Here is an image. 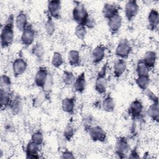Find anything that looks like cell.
I'll return each instance as SVG.
<instances>
[{
    "label": "cell",
    "instance_id": "cell-1",
    "mask_svg": "<svg viewBox=\"0 0 159 159\" xmlns=\"http://www.w3.org/2000/svg\"><path fill=\"white\" fill-rule=\"evenodd\" d=\"M14 17L12 14L9 16L1 29V45L2 48L9 47L13 42L14 37Z\"/></svg>",
    "mask_w": 159,
    "mask_h": 159
},
{
    "label": "cell",
    "instance_id": "cell-2",
    "mask_svg": "<svg viewBox=\"0 0 159 159\" xmlns=\"http://www.w3.org/2000/svg\"><path fill=\"white\" fill-rule=\"evenodd\" d=\"M72 17L73 20L76 22L78 25L85 26L90 16L84 6L78 2L73 9Z\"/></svg>",
    "mask_w": 159,
    "mask_h": 159
},
{
    "label": "cell",
    "instance_id": "cell-3",
    "mask_svg": "<svg viewBox=\"0 0 159 159\" xmlns=\"http://www.w3.org/2000/svg\"><path fill=\"white\" fill-rule=\"evenodd\" d=\"M107 62H106L102 67L99 72L95 81L94 89L99 94H104L106 92L107 86V80L106 77Z\"/></svg>",
    "mask_w": 159,
    "mask_h": 159
},
{
    "label": "cell",
    "instance_id": "cell-4",
    "mask_svg": "<svg viewBox=\"0 0 159 159\" xmlns=\"http://www.w3.org/2000/svg\"><path fill=\"white\" fill-rule=\"evenodd\" d=\"M132 51V47L126 39H122L118 43L116 48L115 54L120 58H127Z\"/></svg>",
    "mask_w": 159,
    "mask_h": 159
},
{
    "label": "cell",
    "instance_id": "cell-5",
    "mask_svg": "<svg viewBox=\"0 0 159 159\" xmlns=\"http://www.w3.org/2000/svg\"><path fill=\"white\" fill-rule=\"evenodd\" d=\"M129 151V145L127 139L124 137H119L116 143L115 152L118 157L124 158L127 157Z\"/></svg>",
    "mask_w": 159,
    "mask_h": 159
},
{
    "label": "cell",
    "instance_id": "cell-6",
    "mask_svg": "<svg viewBox=\"0 0 159 159\" xmlns=\"http://www.w3.org/2000/svg\"><path fill=\"white\" fill-rule=\"evenodd\" d=\"M35 32L32 24H29L27 27L22 31L20 40L22 44L27 47L32 45L35 40Z\"/></svg>",
    "mask_w": 159,
    "mask_h": 159
},
{
    "label": "cell",
    "instance_id": "cell-7",
    "mask_svg": "<svg viewBox=\"0 0 159 159\" xmlns=\"http://www.w3.org/2000/svg\"><path fill=\"white\" fill-rule=\"evenodd\" d=\"M88 133L90 138L94 142H104L106 140V132L99 125L90 127L88 130Z\"/></svg>",
    "mask_w": 159,
    "mask_h": 159
},
{
    "label": "cell",
    "instance_id": "cell-8",
    "mask_svg": "<svg viewBox=\"0 0 159 159\" xmlns=\"http://www.w3.org/2000/svg\"><path fill=\"white\" fill-rule=\"evenodd\" d=\"M139 9L137 2L135 0L129 1L125 6V16L126 19L130 21L137 16Z\"/></svg>",
    "mask_w": 159,
    "mask_h": 159
},
{
    "label": "cell",
    "instance_id": "cell-9",
    "mask_svg": "<svg viewBox=\"0 0 159 159\" xmlns=\"http://www.w3.org/2000/svg\"><path fill=\"white\" fill-rule=\"evenodd\" d=\"M12 71L15 77H18L22 75L26 70L27 63L22 58H17L12 63Z\"/></svg>",
    "mask_w": 159,
    "mask_h": 159
},
{
    "label": "cell",
    "instance_id": "cell-10",
    "mask_svg": "<svg viewBox=\"0 0 159 159\" xmlns=\"http://www.w3.org/2000/svg\"><path fill=\"white\" fill-rule=\"evenodd\" d=\"M48 14L53 19H58L60 16L61 1L59 0H52L48 2Z\"/></svg>",
    "mask_w": 159,
    "mask_h": 159
},
{
    "label": "cell",
    "instance_id": "cell-11",
    "mask_svg": "<svg viewBox=\"0 0 159 159\" xmlns=\"http://www.w3.org/2000/svg\"><path fill=\"white\" fill-rule=\"evenodd\" d=\"M143 109V106L142 102L139 99H135L132 102L129 106V114L132 119H137L142 114Z\"/></svg>",
    "mask_w": 159,
    "mask_h": 159
},
{
    "label": "cell",
    "instance_id": "cell-12",
    "mask_svg": "<svg viewBox=\"0 0 159 159\" xmlns=\"http://www.w3.org/2000/svg\"><path fill=\"white\" fill-rule=\"evenodd\" d=\"M48 71L46 67L40 66L35 76V84L37 86L42 89L48 75Z\"/></svg>",
    "mask_w": 159,
    "mask_h": 159
},
{
    "label": "cell",
    "instance_id": "cell-13",
    "mask_svg": "<svg viewBox=\"0 0 159 159\" xmlns=\"http://www.w3.org/2000/svg\"><path fill=\"white\" fill-rule=\"evenodd\" d=\"M122 17L119 14H117L107 20V25L109 29L112 34H116L122 25Z\"/></svg>",
    "mask_w": 159,
    "mask_h": 159
},
{
    "label": "cell",
    "instance_id": "cell-14",
    "mask_svg": "<svg viewBox=\"0 0 159 159\" xmlns=\"http://www.w3.org/2000/svg\"><path fill=\"white\" fill-rule=\"evenodd\" d=\"M159 23V13L155 9L150 10L148 15V29L151 30H155L158 28Z\"/></svg>",
    "mask_w": 159,
    "mask_h": 159
},
{
    "label": "cell",
    "instance_id": "cell-15",
    "mask_svg": "<svg viewBox=\"0 0 159 159\" xmlns=\"http://www.w3.org/2000/svg\"><path fill=\"white\" fill-rule=\"evenodd\" d=\"M106 47L103 45L96 46L93 50L91 53L92 60L93 63L98 64L100 63L105 57Z\"/></svg>",
    "mask_w": 159,
    "mask_h": 159
},
{
    "label": "cell",
    "instance_id": "cell-16",
    "mask_svg": "<svg viewBox=\"0 0 159 159\" xmlns=\"http://www.w3.org/2000/svg\"><path fill=\"white\" fill-rule=\"evenodd\" d=\"M39 145L33 142L32 141L29 142L25 148L26 158L29 159H35L39 158V152L40 150Z\"/></svg>",
    "mask_w": 159,
    "mask_h": 159
},
{
    "label": "cell",
    "instance_id": "cell-17",
    "mask_svg": "<svg viewBox=\"0 0 159 159\" xmlns=\"http://www.w3.org/2000/svg\"><path fill=\"white\" fill-rule=\"evenodd\" d=\"M119 8L117 5L109 3L104 4L102 10L103 16L107 20L114 16L119 14Z\"/></svg>",
    "mask_w": 159,
    "mask_h": 159
},
{
    "label": "cell",
    "instance_id": "cell-18",
    "mask_svg": "<svg viewBox=\"0 0 159 159\" xmlns=\"http://www.w3.org/2000/svg\"><path fill=\"white\" fill-rule=\"evenodd\" d=\"M127 68L126 61L124 59L119 58L115 61L113 66V74L115 78H120L125 72Z\"/></svg>",
    "mask_w": 159,
    "mask_h": 159
},
{
    "label": "cell",
    "instance_id": "cell-19",
    "mask_svg": "<svg viewBox=\"0 0 159 159\" xmlns=\"http://www.w3.org/2000/svg\"><path fill=\"white\" fill-rule=\"evenodd\" d=\"M86 81L84 72H82L77 78H76L73 84V89L76 92L82 93L86 89Z\"/></svg>",
    "mask_w": 159,
    "mask_h": 159
},
{
    "label": "cell",
    "instance_id": "cell-20",
    "mask_svg": "<svg viewBox=\"0 0 159 159\" xmlns=\"http://www.w3.org/2000/svg\"><path fill=\"white\" fill-rule=\"evenodd\" d=\"M22 102L21 97L17 94L12 97L9 106V107L10 108L12 114L14 115H16L19 114L22 110Z\"/></svg>",
    "mask_w": 159,
    "mask_h": 159
},
{
    "label": "cell",
    "instance_id": "cell-21",
    "mask_svg": "<svg viewBox=\"0 0 159 159\" xmlns=\"http://www.w3.org/2000/svg\"><path fill=\"white\" fill-rule=\"evenodd\" d=\"M76 99L75 97L66 98L62 100L61 108L62 110L69 114H72L74 112Z\"/></svg>",
    "mask_w": 159,
    "mask_h": 159
},
{
    "label": "cell",
    "instance_id": "cell-22",
    "mask_svg": "<svg viewBox=\"0 0 159 159\" xmlns=\"http://www.w3.org/2000/svg\"><path fill=\"white\" fill-rule=\"evenodd\" d=\"M16 26L19 31H23L28 25L27 17L24 11H20L16 16L15 19Z\"/></svg>",
    "mask_w": 159,
    "mask_h": 159
},
{
    "label": "cell",
    "instance_id": "cell-23",
    "mask_svg": "<svg viewBox=\"0 0 159 159\" xmlns=\"http://www.w3.org/2000/svg\"><path fill=\"white\" fill-rule=\"evenodd\" d=\"M12 98L11 91H6L2 89H0V102L2 110H4L9 107Z\"/></svg>",
    "mask_w": 159,
    "mask_h": 159
},
{
    "label": "cell",
    "instance_id": "cell-24",
    "mask_svg": "<svg viewBox=\"0 0 159 159\" xmlns=\"http://www.w3.org/2000/svg\"><path fill=\"white\" fill-rule=\"evenodd\" d=\"M48 93L44 91H40L32 100V105L34 107H40L48 98Z\"/></svg>",
    "mask_w": 159,
    "mask_h": 159
},
{
    "label": "cell",
    "instance_id": "cell-25",
    "mask_svg": "<svg viewBox=\"0 0 159 159\" xmlns=\"http://www.w3.org/2000/svg\"><path fill=\"white\" fill-rule=\"evenodd\" d=\"M68 60L70 66H78L80 65V52L75 50H71L68 55Z\"/></svg>",
    "mask_w": 159,
    "mask_h": 159
},
{
    "label": "cell",
    "instance_id": "cell-26",
    "mask_svg": "<svg viewBox=\"0 0 159 159\" xmlns=\"http://www.w3.org/2000/svg\"><path fill=\"white\" fill-rule=\"evenodd\" d=\"M142 60L150 69L155 65L157 61V53L154 51H148L145 53Z\"/></svg>",
    "mask_w": 159,
    "mask_h": 159
},
{
    "label": "cell",
    "instance_id": "cell-27",
    "mask_svg": "<svg viewBox=\"0 0 159 159\" xmlns=\"http://www.w3.org/2000/svg\"><path fill=\"white\" fill-rule=\"evenodd\" d=\"M147 113L148 116L153 120L158 122L159 119V108L158 102H153L148 108Z\"/></svg>",
    "mask_w": 159,
    "mask_h": 159
},
{
    "label": "cell",
    "instance_id": "cell-28",
    "mask_svg": "<svg viewBox=\"0 0 159 159\" xmlns=\"http://www.w3.org/2000/svg\"><path fill=\"white\" fill-rule=\"evenodd\" d=\"M102 107L103 110L106 112H111L114 111L115 108V102L110 94H108L104 99L102 102Z\"/></svg>",
    "mask_w": 159,
    "mask_h": 159
},
{
    "label": "cell",
    "instance_id": "cell-29",
    "mask_svg": "<svg viewBox=\"0 0 159 159\" xmlns=\"http://www.w3.org/2000/svg\"><path fill=\"white\" fill-rule=\"evenodd\" d=\"M31 52L32 54L34 55L39 60H42L45 54V50L42 43L40 42H37L32 47Z\"/></svg>",
    "mask_w": 159,
    "mask_h": 159
},
{
    "label": "cell",
    "instance_id": "cell-30",
    "mask_svg": "<svg viewBox=\"0 0 159 159\" xmlns=\"http://www.w3.org/2000/svg\"><path fill=\"white\" fill-rule=\"evenodd\" d=\"M150 83V79L149 75L137 76V78L135 80L136 84L142 91H144L145 89L148 88Z\"/></svg>",
    "mask_w": 159,
    "mask_h": 159
},
{
    "label": "cell",
    "instance_id": "cell-31",
    "mask_svg": "<svg viewBox=\"0 0 159 159\" xmlns=\"http://www.w3.org/2000/svg\"><path fill=\"white\" fill-rule=\"evenodd\" d=\"M149 71L150 68L145 63L143 60H140L137 62L136 66V73L137 76L149 75Z\"/></svg>",
    "mask_w": 159,
    "mask_h": 159
},
{
    "label": "cell",
    "instance_id": "cell-32",
    "mask_svg": "<svg viewBox=\"0 0 159 159\" xmlns=\"http://www.w3.org/2000/svg\"><path fill=\"white\" fill-rule=\"evenodd\" d=\"M45 30L48 36H52L55 30V22L53 18L47 14V19L45 23Z\"/></svg>",
    "mask_w": 159,
    "mask_h": 159
},
{
    "label": "cell",
    "instance_id": "cell-33",
    "mask_svg": "<svg viewBox=\"0 0 159 159\" xmlns=\"http://www.w3.org/2000/svg\"><path fill=\"white\" fill-rule=\"evenodd\" d=\"M51 63L52 66L55 68H59L64 63L62 55L60 52H54L52 58Z\"/></svg>",
    "mask_w": 159,
    "mask_h": 159
},
{
    "label": "cell",
    "instance_id": "cell-34",
    "mask_svg": "<svg viewBox=\"0 0 159 159\" xmlns=\"http://www.w3.org/2000/svg\"><path fill=\"white\" fill-rule=\"evenodd\" d=\"M76 78L74 74L70 71H65L62 74V80L66 85L73 84Z\"/></svg>",
    "mask_w": 159,
    "mask_h": 159
},
{
    "label": "cell",
    "instance_id": "cell-35",
    "mask_svg": "<svg viewBox=\"0 0 159 159\" xmlns=\"http://www.w3.org/2000/svg\"><path fill=\"white\" fill-rule=\"evenodd\" d=\"M1 89L6 91H11V80L9 76L6 75H2L1 76Z\"/></svg>",
    "mask_w": 159,
    "mask_h": 159
},
{
    "label": "cell",
    "instance_id": "cell-36",
    "mask_svg": "<svg viewBox=\"0 0 159 159\" xmlns=\"http://www.w3.org/2000/svg\"><path fill=\"white\" fill-rule=\"evenodd\" d=\"M87 31L86 27L82 25H77L75 29V34L76 37L81 40H83L86 37Z\"/></svg>",
    "mask_w": 159,
    "mask_h": 159
},
{
    "label": "cell",
    "instance_id": "cell-37",
    "mask_svg": "<svg viewBox=\"0 0 159 159\" xmlns=\"http://www.w3.org/2000/svg\"><path fill=\"white\" fill-rule=\"evenodd\" d=\"M31 141L39 145H42L43 142V135L42 132L40 130H37L32 135Z\"/></svg>",
    "mask_w": 159,
    "mask_h": 159
},
{
    "label": "cell",
    "instance_id": "cell-38",
    "mask_svg": "<svg viewBox=\"0 0 159 159\" xmlns=\"http://www.w3.org/2000/svg\"><path fill=\"white\" fill-rule=\"evenodd\" d=\"M53 85V75L51 73H48V77L47 78V80L42 88V90L47 92V93H49L50 91H51L52 87Z\"/></svg>",
    "mask_w": 159,
    "mask_h": 159
},
{
    "label": "cell",
    "instance_id": "cell-39",
    "mask_svg": "<svg viewBox=\"0 0 159 159\" xmlns=\"http://www.w3.org/2000/svg\"><path fill=\"white\" fill-rule=\"evenodd\" d=\"M62 134L67 141L71 140V139L73 138V137L75 134L74 128L71 125H68L65 127Z\"/></svg>",
    "mask_w": 159,
    "mask_h": 159
},
{
    "label": "cell",
    "instance_id": "cell-40",
    "mask_svg": "<svg viewBox=\"0 0 159 159\" xmlns=\"http://www.w3.org/2000/svg\"><path fill=\"white\" fill-rule=\"evenodd\" d=\"M143 93H144L145 95L147 96L148 98V99H150L153 102H158L157 96L152 91H150V89H149L148 88L145 89V90L143 91Z\"/></svg>",
    "mask_w": 159,
    "mask_h": 159
},
{
    "label": "cell",
    "instance_id": "cell-41",
    "mask_svg": "<svg viewBox=\"0 0 159 159\" xmlns=\"http://www.w3.org/2000/svg\"><path fill=\"white\" fill-rule=\"evenodd\" d=\"M62 158H75V155L72 153V152L68 150V149H65L62 152L61 154Z\"/></svg>",
    "mask_w": 159,
    "mask_h": 159
},
{
    "label": "cell",
    "instance_id": "cell-42",
    "mask_svg": "<svg viewBox=\"0 0 159 159\" xmlns=\"http://www.w3.org/2000/svg\"><path fill=\"white\" fill-rule=\"evenodd\" d=\"M128 158H139L140 156L139 155V153L137 152V149L136 147H135L132 150L130 151Z\"/></svg>",
    "mask_w": 159,
    "mask_h": 159
}]
</instances>
